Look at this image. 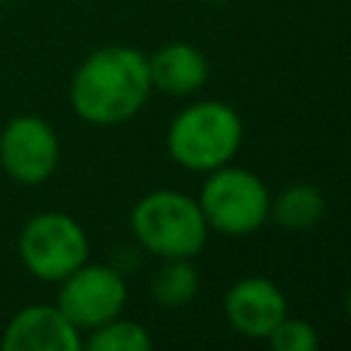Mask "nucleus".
<instances>
[{
    "label": "nucleus",
    "mask_w": 351,
    "mask_h": 351,
    "mask_svg": "<svg viewBox=\"0 0 351 351\" xmlns=\"http://www.w3.org/2000/svg\"><path fill=\"white\" fill-rule=\"evenodd\" d=\"M200 291V271L192 258H165L151 277V299L162 310L186 307Z\"/></svg>",
    "instance_id": "nucleus-12"
},
{
    "label": "nucleus",
    "mask_w": 351,
    "mask_h": 351,
    "mask_svg": "<svg viewBox=\"0 0 351 351\" xmlns=\"http://www.w3.org/2000/svg\"><path fill=\"white\" fill-rule=\"evenodd\" d=\"M151 90L148 55L126 44H107L77 66L69 85V101L85 123L115 126L134 118L145 107Z\"/></svg>",
    "instance_id": "nucleus-1"
},
{
    "label": "nucleus",
    "mask_w": 351,
    "mask_h": 351,
    "mask_svg": "<svg viewBox=\"0 0 351 351\" xmlns=\"http://www.w3.org/2000/svg\"><path fill=\"white\" fill-rule=\"evenodd\" d=\"M244 140V121L236 107L203 99L184 107L167 126L165 145L170 159L192 173H211L228 165Z\"/></svg>",
    "instance_id": "nucleus-2"
},
{
    "label": "nucleus",
    "mask_w": 351,
    "mask_h": 351,
    "mask_svg": "<svg viewBox=\"0 0 351 351\" xmlns=\"http://www.w3.org/2000/svg\"><path fill=\"white\" fill-rule=\"evenodd\" d=\"M5 3H8V0H0V5H5Z\"/></svg>",
    "instance_id": "nucleus-17"
},
{
    "label": "nucleus",
    "mask_w": 351,
    "mask_h": 351,
    "mask_svg": "<svg viewBox=\"0 0 351 351\" xmlns=\"http://www.w3.org/2000/svg\"><path fill=\"white\" fill-rule=\"evenodd\" d=\"M151 88L167 96H189L208 80V58L189 41H167L148 55Z\"/></svg>",
    "instance_id": "nucleus-10"
},
{
    "label": "nucleus",
    "mask_w": 351,
    "mask_h": 351,
    "mask_svg": "<svg viewBox=\"0 0 351 351\" xmlns=\"http://www.w3.org/2000/svg\"><path fill=\"white\" fill-rule=\"evenodd\" d=\"M222 310L233 332L250 340H266L269 332L288 315V299L274 280L252 274L228 288Z\"/></svg>",
    "instance_id": "nucleus-8"
},
{
    "label": "nucleus",
    "mask_w": 351,
    "mask_h": 351,
    "mask_svg": "<svg viewBox=\"0 0 351 351\" xmlns=\"http://www.w3.org/2000/svg\"><path fill=\"white\" fill-rule=\"evenodd\" d=\"M3 351H80L82 332L58 304H27L3 329Z\"/></svg>",
    "instance_id": "nucleus-9"
},
{
    "label": "nucleus",
    "mask_w": 351,
    "mask_h": 351,
    "mask_svg": "<svg viewBox=\"0 0 351 351\" xmlns=\"http://www.w3.org/2000/svg\"><path fill=\"white\" fill-rule=\"evenodd\" d=\"M326 214V197L315 184H288L269 200V219L285 230H307Z\"/></svg>",
    "instance_id": "nucleus-11"
},
{
    "label": "nucleus",
    "mask_w": 351,
    "mask_h": 351,
    "mask_svg": "<svg viewBox=\"0 0 351 351\" xmlns=\"http://www.w3.org/2000/svg\"><path fill=\"white\" fill-rule=\"evenodd\" d=\"M266 343L274 351H315L318 348V329L304 321V318H293L285 315L266 337Z\"/></svg>",
    "instance_id": "nucleus-14"
},
{
    "label": "nucleus",
    "mask_w": 351,
    "mask_h": 351,
    "mask_svg": "<svg viewBox=\"0 0 351 351\" xmlns=\"http://www.w3.org/2000/svg\"><path fill=\"white\" fill-rule=\"evenodd\" d=\"M19 261L36 280L60 282L90 255L85 228L66 211H38L19 230Z\"/></svg>",
    "instance_id": "nucleus-5"
},
{
    "label": "nucleus",
    "mask_w": 351,
    "mask_h": 351,
    "mask_svg": "<svg viewBox=\"0 0 351 351\" xmlns=\"http://www.w3.org/2000/svg\"><path fill=\"white\" fill-rule=\"evenodd\" d=\"M346 318H348V324H351V285H348V291H346Z\"/></svg>",
    "instance_id": "nucleus-15"
},
{
    "label": "nucleus",
    "mask_w": 351,
    "mask_h": 351,
    "mask_svg": "<svg viewBox=\"0 0 351 351\" xmlns=\"http://www.w3.org/2000/svg\"><path fill=\"white\" fill-rule=\"evenodd\" d=\"M200 3H225V0H200Z\"/></svg>",
    "instance_id": "nucleus-16"
},
{
    "label": "nucleus",
    "mask_w": 351,
    "mask_h": 351,
    "mask_svg": "<svg viewBox=\"0 0 351 351\" xmlns=\"http://www.w3.org/2000/svg\"><path fill=\"white\" fill-rule=\"evenodd\" d=\"M60 162V140L49 121L38 115H14L0 129V167L25 186L49 181Z\"/></svg>",
    "instance_id": "nucleus-7"
},
{
    "label": "nucleus",
    "mask_w": 351,
    "mask_h": 351,
    "mask_svg": "<svg viewBox=\"0 0 351 351\" xmlns=\"http://www.w3.org/2000/svg\"><path fill=\"white\" fill-rule=\"evenodd\" d=\"M151 346H154L151 332L140 321L123 315L104 321L101 326L90 329L88 337L82 340V348L90 351H148Z\"/></svg>",
    "instance_id": "nucleus-13"
},
{
    "label": "nucleus",
    "mask_w": 351,
    "mask_h": 351,
    "mask_svg": "<svg viewBox=\"0 0 351 351\" xmlns=\"http://www.w3.org/2000/svg\"><path fill=\"white\" fill-rule=\"evenodd\" d=\"M269 200L271 192L263 178L247 167H233L230 162L206 173L197 195L208 230L225 236H250L269 222Z\"/></svg>",
    "instance_id": "nucleus-4"
},
{
    "label": "nucleus",
    "mask_w": 351,
    "mask_h": 351,
    "mask_svg": "<svg viewBox=\"0 0 351 351\" xmlns=\"http://www.w3.org/2000/svg\"><path fill=\"white\" fill-rule=\"evenodd\" d=\"M58 285L60 288L55 304L80 332H90L104 321L121 315L129 296L126 280L121 277L118 269L88 261L80 269H74L69 277H63Z\"/></svg>",
    "instance_id": "nucleus-6"
},
{
    "label": "nucleus",
    "mask_w": 351,
    "mask_h": 351,
    "mask_svg": "<svg viewBox=\"0 0 351 351\" xmlns=\"http://www.w3.org/2000/svg\"><path fill=\"white\" fill-rule=\"evenodd\" d=\"M129 225L137 244L159 261L195 258L208 241V225L197 197L178 189H154L143 195L129 214Z\"/></svg>",
    "instance_id": "nucleus-3"
}]
</instances>
